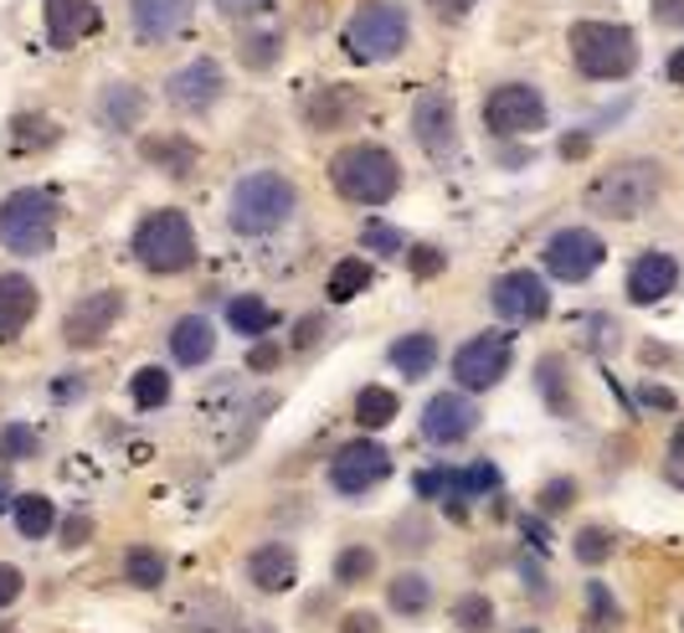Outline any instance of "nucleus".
<instances>
[{
	"label": "nucleus",
	"mask_w": 684,
	"mask_h": 633,
	"mask_svg": "<svg viewBox=\"0 0 684 633\" xmlns=\"http://www.w3.org/2000/svg\"><path fill=\"white\" fill-rule=\"evenodd\" d=\"M659 197H664V166L649 155H633V160H618L602 176H592L587 211L608 217V222H639L643 211H654Z\"/></svg>",
	"instance_id": "f257e3e1"
},
{
	"label": "nucleus",
	"mask_w": 684,
	"mask_h": 633,
	"mask_svg": "<svg viewBox=\"0 0 684 633\" xmlns=\"http://www.w3.org/2000/svg\"><path fill=\"white\" fill-rule=\"evenodd\" d=\"M294 211H298V186L283 170H248L227 197V222L242 238H269V232L294 222Z\"/></svg>",
	"instance_id": "f03ea898"
},
{
	"label": "nucleus",
	"mask_w": 684,
	"mask_h": 633,
	"mask_svg": "<svg viewBox=\"0 0 684 633\" xmlns=\"http://www.w3.org/2000/svg\"><path fill=\"white\" fill-rule=\"evenodd\" d=\"M566 52L571 67L592 83H623L639 67V36L623 21H577L566 31Z\"/></svg>",
	"instance_id": "7ed1b4c3"
},
{
	"label": "nucleus",
	"mask_w": 684,
	"mask_h": 633,
	"mask_svg": "<svg viewBox=\"0 0 684 633\" xmlns=\"http://www.w3.org/2000/svg\"><path fill=\"white\" fill-rule=\"evenodd\" d=\"M329 186H335L345 201H356V207H387V201L402 191V166H397V155H391L387 145L360 139V145H345V150L329 160Z\"/></svg>",
	"instance_id": "20e7f679"
},
{
	"label": "nucleus",
	"mask_w": 684,
	"mask_h": 633,
	"mask_svg": "<svg viewBox=\"0 0 684 633\" xmlns=\"http://www.w3.org/2000/svg\"><path fill=\"white\" fill-rule=\"evenodd\" d=\"M407 42H412L407 0H360L345 21V52H350V62H366V67L402 57Z\"/></svg>",
	"instance_id": "39448f33"
},
{
	"label": "nucleus",
	"mask_w": 684,
	"mask_h": 633,
	"mask_svg": "<svg viewBox=\"0 0 684 633\" xmlns=\"http://www.w3.org/2000/svg\"><path fill=\"white\" fill-rule=\"evenodd\" d=\"M57 242V201L36 191V186H21L0 201V247L15 257H42L52 253Z\"/></svg>",
	"instance_id": "423d86ee"
},
{
	"label": "nucleus",
	"mask_w": 684,
	"mask_h": 633,
	"mask_svg": "<svg viewBox=\"0 0 684 633\" xmlns=\"http://www.w3.org/2000/svg\"><path fill=\"white\" fill-rule=\"evenodd\" d=\"M135 257L149 273H186L196 263V226L180 207L149 211L135 226Z\"/></svg>",
	"instance_id": "0eeeda50"
},
{
	"label": "nucleus",
	"mask_w": 684,
	"mask_h": 633,
	"mask_svg": "<svg viewBox=\"0 0 684 633\" xmlns=\"http://www.w3.org/2000/svg\"><path fill=\"white\" fill-rule=\"evenodd\" d=\"M484 135L490 139H525V135H540L550 119V104L546 93L525 77H509V83H494L484 93Z\"/></svg>",
	"instance_id": "6e6552de"
},
{
	"label": "nucleus",
	"mask_w": 684,
	"mask_h": 633,
	"mask_svg": "<svg viewBox=\"0 0 684 633\" xmlns=\"http://www.w3.org/2000/svg\"><path fill=\"white\" fill-rule=\"evenodd\" d=\"M602 257H608V242L597 238L592 226H561V232H550V242L540 247L546 273L561 278V284H587V278L602 268Z\"/></svg>",
	"instance_id": "1a4fd4ad"
},
{
	"label": "nucleus",
	"mask_w": 684,
	"mask_h": 633,
	"mask_svg": "<svg viewBox=\"0 0 684 633\" xmlns=\"http://www.w3.org/2000/svg\"><path fill=\"white\" fill-rule=\"evenodd\" d=\"M509 361H515L509 335L505 330H484V335H474V340H463L459 346V356H453V381H459L463 392H490V387L505 381Z\"/></svg>",
	"instance_id": "9d476101"
},
{
	"label": "nucleus",
	"mask_w": 684,
	"mask_h": 633,
	"mask_svg": "<svg viewBox=\"0 0 684 633\" xmlns=\"http://www.w3.org/2000/svg\"><path fill=\"white\" fill-rule=\"evenodd\" d=\"M412 139L428 160H448L459 150V104L448 88H422L412 98Z\"/></svg>",
	"instance_id": "9b49d317"
},
{
	"label": "nucleus",
	"mask_w": 684,
	"mask_h": 633,
	"mask_svg": "<svg viewBox=\"0 0 684 633\" xmlns=\"http://www.w3.org/2000/svg\"><path fill=\"white\" fill-rule=\"evenodd\" d=\"M227 98V73L217 57H191L165 77V104H176L180 114H211Z\"/></svg>",
	"instance_id": "f8f14e48"
},
{
	"label": "nucleus",
	"mask_w": 684,
	"mask_h": 633,
	"mask_svg": "<svg viewBox=\"0 0 684 633\" xmlns=\"http://www.w3.org/2000/svg\"><path fill=\"white\" fill-rule=\"evenodd\" d=\"M490 304H494V315L509 319V325H536V319L550 315V288L540 273L515 268V273H499V278H494Z\"/></svg>",
	"instance_id": "ddd939ff"
},
{
	"label": "nucleus",
	"mask_w": 684,
	"mask_h": 633,
	"mask_svg": "<svg viewBox=\"0 0 684 633\" xmlns=\"http://www.w3.org/2000/svg\"><path fill=\"white\" fill-rule=\"evenodd\" d=\"M391 474V453L376 443V437H356V443H345L335 458H329V484L340 489V495H366L376 484Z\"/></svg>",
	"instance_id": "4468645a"
},
{
	"label": "nucleus",
	"mask_w": 684,
	"mask_h": 633,
	"mask_svg": "<svg viewBox=\"0 0 684 633\" xmlns=\"http://www.w3.org/2000/svg\"><path fill=\"white\" fill-rule=\"evenodd\" d=\"M124 315V294L119 288H98V294H88V299H77L73 309H67V319H62V340L73 350H93L104 346L108 330L119 325Z\"/></svg>",
	"instance_id": "2eb2a0df"
},
{
	"label": "nucleus",
	"mask_w": 684,
	"mask_h": 633,
	"mask_svg": "<svg viewBox=\"0 0 684 633\" xmlns=\"http://www.w3.org/2000/svg\"><path fill=\"white\" fill-rule=\"evenodd\" d=\"M124 15H129L135 42L165 46V42H176L180 31H191L196 0H124Z\"/></svg>",
	"instance_id": "dca6fc26"
},
{
	"label": "nucleus",
	"mask_w": 684,
	"mask_h": 633,
	"mask_svg": "<svg viewBox=\"0 0 684 633\" xmlns=\"http://www.w3.org/2000/svg\"><path fill=\"white\" fill-rule=\"evenodd\" d=\"M478 428V408L469 392H438L422 408V437L438 443V449H459L463 437H474Z\"/></svg>",
	"instance_id": "f3484780"
},
{
	"label": "nucleus",
	"mask_w": 684,
	"mask_h": 633,
	"mask_svg": "<svg viewBox=\"0 0 684 633\" xmlns=\"http://www.w3.org/2000/svg\"><path fill=\"white\" fill-rule=\"evenodd\" d=\"M366 114V93L350 88V83H325L304 98V124L314 135H340Z\"/></svg>",
	"instance_id": "a211bd4d"
},
{
	"label": "nucleus",
	"mask_w": 684,
	"mask_h": 633,
	"mask_svg": "<svg viewBox=\"0 0 684 633\" xmlns=\"http://www.w3.org/2000/svg\"><path fill=\"white\" fill-rule=\"evenodd\" d=\"M674 288H680V257L674 253L649 247V253L633 257V268H628V299L633 304H659L670 299Z\"/></svg>",
	"instance_id": "6ab92c4d"
},
{
	"label": "nucleus",
	"mask_w": 684,
	"mask_h": 633,
	"mask_svg": "<svg viewBox=\"0 0 684 633\" xmlns=\"http://www.w3.org/2000/svg\"><path fill=\"white\" fill-rule=\"evenodd\" d=\"M42 27H46V46L67 52L83 36H93L98 27V0H42Z\"/></svg>",
	"instance_id": "aec40b11"
},
{
	"label": "nucleus",
	"mask_w": 684,
	"mask_h": 633,
	"mask_svg": "<svg viewBox=\"0 0 684 633\" xmlns=\"http://www.w3.org/2000/svg\"><path fill=\"white\" fill-rule=\"evenodd\" d=\"M145 114H149V93L139 83H129V77H108L104 88H98V119L114 135H135L139 124H145Z\"/></svg>",
	"instance_id": "412c9836"
},
{
	"label": "nucleus",
	"mask_w": 684,
	"mask_h": 633,
	"mask_svg": "<svg viewBox=\"0 0 684 633\" xmlns=\"http://www.w3.org/2000/svg\"><path fill=\"white\" fill-rule=\"evenodd\" d=\"M283 46H288V31L278 27V21H242L238 31V62H242V73H273L283 62Z\"/></svg>",
	"instance_id": "4be33fe9"
},
{
	"label": "nucleus",
	"mask_w": 684,
	"mask_h": 633,
	"mask_svg": "<svg viewBox=\"0 0 684 633\" xmlns=\"http://www.w3.org/2000/svg\"><path fill=\"white\" fill-rule=\"evenodd\" d=\"M36 284H31L27 273H0V346L6 340H15V335L31 325V315H36Z\"/></svg>",
	"instance_id": "5701e85b"
},
{
	"label": "nucleus",
	"mask_w": 684,
	"mask_h": 633,
	"mask_svg": "<svg viewBox=\"0 0 684 633\" xmlns=\"http://www.w3.org/2000/svg\"><path fill=\"white\" fill-rule=\"evenodd\" d=\"M294 577H298L294 546L269 541V546H257L253 557H248V582H253L257 592H288L294 588Z\"/></svg>",
	"instance_id": "b1692460"
},
{
	"label": "nucleus",
	"mask_w": 684,
	"mask_h": 633,
	"mask_svg": "<svg viewBox=\"0 0 684 633\" xmlns=\"http://www.w3.org/2000/svg\"><path fill=\"white\" fill-rule=\"evenodd\" d=\"M139 155H145L160 176H170V181H191L196 160H201L196 139H186V135H145L139 139Z\"/></svg>",
	"instance_id": "393cba45"
},
{
	"label": "nucleus",
	"mask_w": 684,
	"mask_h": 633,
	"mask_svg": "<svg viewBox=\"0 0 684 633\" xmlns=\"http://www.w3.org/2000/svg\"><path fill=\"white\" fill-rule=\"evenodd\" d=\"M170 356L180 366H207L217 356V330H211L207 315H186L170 325Z\"/></svg>",
	"instance_id": "a878e982"
},
{
	"label": "nucleus",
	"mask_w": 684,
	"mask_h": 633,
	"mask_svg": "<svg viewBox=\"0 0 684 633\" xmlns=\"http://www.w3.org/2000/svg\"><path fill=\"white\" fill-rule=\"evenodd\" d=\"M391 366H397V371H402L407 381L428 377L432 366H438V340H432L428 330H412V335H402V340L391 346Z\"/></svg>",
	"instance_id": "bb28decb"
},
{
	"label": "nucleus",
	"mask_w": 684,
	"mask_h": 633,
	"mask_svg": "<svg viewBox=\"0 0 684 633\" xmlns=\"http://www.w3.org/2000/svg\"><path fill=\"white\" fill-rule=\"evenodd\" d=\"M62 139L57 119H46V114H15L11 119V150L15 155H36V150H52Z\"/></svg>",
	"instance_id": "cd10ccee"
},
{
	"label": "nucleus",
	"mask_w": 684,
	"mask_h": 633,
	"mask_svg": "<svg viewBox=\"0 0 684 633\" xmlns=\"http://www.w3.org/2000/svg\"><path fill=\"white\" fill-rule=\"evenodd\" d=\"M227 325L238 335H269L278 325V309L269 299H257V294H238V299L227 304Z\"/></svg>",
	"instance_id": "c85d7f7f"
},
{
	"label": "nucleus",
	"mask_w": 684,
	"mask_h": 633,
	"mask_svg": "<svg viewBox=\"0 0 684 633\" xmlns=\"http://www.w3.org/2000/svg\"><path fill=\"white\" fill-rule=\"evenodd\" d=\"M387 603L402 613V619H422L432 603V582L422 572H397L391 577V588H387Z\"/></svg>",
	"instance_id": "c756f323"
},
{
	"label": "nucleus",
	"mask_w": 684,
	"mask_h": 633,
	"mask_svg": "<svg viewBox=\"0 0 684 633\" xmlns=\"http://www.w3.org/2000/svg\"><path fill=\"white\" fill-rule=\"evenodd\" d=\"M124 582L139 592H160L165 588V557L155 546H129L124 551Z\"/></svg>",
	"instance_id": "7c9ffc66"
},
{
	"label": "nucleus",
	"mask_w": 684,
	"mask_h": 633,
	"mask_svg": "<svg viewBox=\"0 0 684 633\" xmlns=\"http://www.w3.org/2000/svg\"><path fill=\"white\" fill-rule=\"evenodd\" d=\"M11 515H15V530L27 536V541H42L46 530L57 526V505L46 495H27V499H15L11 505Z\"/></svg>",
	"instance_id": "2f4dec72"
},
{
	"label": "nucleus",
	"mask_w": 684,
	"mask_h": 633,
	"mask_svg": "<svg viewBox=\"0 0 684 633\" xmlns=\"http://www.w3.org/2000/svg\"><path fill=\"white\" fill-rule=\"evenodd\" d=\"M366 284H371V263L366 257H340L335 263V273H329V299L345 304V299H356V294H366Z\"/></svg>",
	"instance_id": "473e14b6"
},
{
	"label": "nucleus",
	"mask_w": 684,
	"mask_h": 633,
	"mask_svg": "<svg viewBox=\"0 0 684 633\" xmlns=\"http://www.w3.org/2000/svg\"><path fill=\"white\" fill-rule=\"evenodd\" d=\"M371 577H376L371 546H340V557H335V582H340V588H366Z\"/></svg>",
	"instance_id": "72a5a7b5"
},
{
	"label": "nucleus",
	"mask_w": 684,
	"mask_h": 633,
	"mask_svg": "<svg viewBox=\"0 0 684 633\" xmlns=\"http://www.w3.org/2000/svg\"><path fill=\"white\" fill-rule=\"evenodd\" d=\"M397 392H387V387H366V392L356 397V422L360 428H387V422H397Z\"/></svg>",
	"instance_id": "f704fd0d"
},
{
	"label": "nucleus",
	"mask_w": 684,
	"mask_h": 633,
	"mask_svg": "<svg viewBox=\"0 0 684 633\" xmlns=\"http://www.w3.org/2000/svg\"><path fill=\"white\" fill-rule=\"evenodd\" d=\"M360 247H366L371 257H402L407 253V232H397L391 222L371 217V222L360 226Z\"/></svg>",
	"instance_id": "c9c22d12"
},
{
	"label": "nucleus",
	"mask_w": 684,
	"mask_h": 633,
	"mask_svg": "<svg viewBox=\"0 0 684 633\" xmlns=\"http://www.w3.org/2000/svg\"><path fill=\"white\" fill-rule=\"evenodd\" d=\"M612 551H618V541H612L608 526H581L577 541H571V557H577L581 567H602Z\"/></svg>",
	"instance_id": "e433bc0d"
},
{
	"label": "nucleus",
	"mask_w": 684,
	"mask_h": 633,
	"mask_svg": "<svg viewBox=\"0 0 684 633\" xmlns=\"http://www.w3.org/2000/svg\"><path fill=\"white\" fill-rule=\"evenodd\" d=\"M453 623H459L463 633H490L494 629V603L484 598V592H463L459 603H453Z\"/></svg>",
	"instance_id": "4c0bfd02"
},
{
	"label": "nucleus",
	"mask_w": 684,
	"mask_h": 633,
	"mask_svg": "<svg viewBox=\"0 0 684 633\" xmlns=\"http://www.w3.org/2000/svg\"><path fill=\"white\" fill-rule=\"evenodd\" d=\"M135 402L145 412H155V408H165L170 402V371H160V366H145V371H135Z\"/></svg>",
	"instance_id": "58836bf2"
},
{
	"label": "nucleus",
	"mask_w": 684,
	"mask_h": 633,
	"mask_svg": "<svg viewBox=\"0 0 684 633\" xmlns=\"http://www.w3.org/2000/svg\"><path fill=\"white\" fill-rule=\"evenodd\" d=\"M36 449H42V443H36V428H31V422H6V428H0V458H6V464L36 458Z\"/></svg>",
	"instance_id": "ea45409f"
},
{
	"label": "nucleus",
	"mask_w": 684,
	"mask_h": 633,
	"mask_svg": "<svg viewBox=\"0 0 684 633\" xmlns=\"http://www.w3.org/2000/svg\"><path fill=\"white\" fill-rule=\"evenodd\" d=\"M587 608H592V633H608L623 623V608H618L608 582H587Z\"/></svg>",
	"instance_id": "a19ab883"
},
{
	"label": "nucleus",
	"mask_w": 684,
	"mask_h": 633,
	"mask_svg": "<svg viewBox=\"0 0 684 633\" xmlns=\"http://www.w3.org/2000/svg\"><path fill=\"white\" fill-rule=\"evenodd\" d=\"M453 489H459V495H494V489H499V468H494L490 458H478V464H469L463 474H453Z\"/></svg>",
	"instance_id": "79ce46f5"
},
{
	"label": "nucleus",
	"mask_w": 684,
	"mask_h": 633,
	"mask_svg": "<svg viewBox=\"0 0 684 633\" xmlns=\"http://www.w3.org/2000/svg\"><path fill=\"white\" fill-rule=\"evenodd\" d=\"M561 371H566V366L556 361V356H546V361L536 366V377H540V397H546V402H550V408H556V412H571V397L561 392Z\"/></svg>",
	"instance_id": "37998d69"
},
{
	"label": "nucleus",
	"mask_w": 684,
	"mask_h": 633,
	"mask_svg": "<svg viewBox=\"0 0 684 633\" xmlns=\"http://www.w3.org/2000/svg\"><path fill=\"white\" fill-rule=\"evenodd\" d=\"M536 505L546 515H561V510H571V505H577V479H546L540 484V495H536Z\"/></svg>",
	"instance_id": "c03bdc74"
},
{
	"label": "nucleus",
	"mask_w": 684,
	"mask_h": 633,
	"mask_svg": "<svg viewBox=\"0 0 684 633\" xmlns=\"http://www.w3.org/2000/svg\"><path fill=\"white\" fill-rule=\"evenodd\" d=\"M407 268H412L417 278H438V273L448 268V257H443V247H428V242H422V247L407 253Z\"/></svg>",
	"instance_id": "a18cd8bd"
},
{
	"label": "nucleus",
	"mask_w": 684,
	"mask_h": 633,
	"mask_svg": "<svg viewBox=\"0 0 684 633\" xmlns=\"http://www.w3.org/2000/svg\"><path fill=\"white\" fill-rule=\"evenodd\" d=\"M211 11L222 21H253V15L269 11V0H211Z\"/></svg>",
	"instance_id": "49530a36"
},
{
	"label": "nucleus",
	"mask_w": 684,
	"mask_h": 633,
	"mask_svg": "<svg viewBox=\"0 0 684 633\" xmlns=\"http://www.w3.org/2000/svg\"><path fill=\"white\" fill-rule=\"evenodd\" d=\"M448 489H453L448 464L443 468H422V474H417V495H422V499H438V495H448Z\"/></svg>",
	"instance_id": "de8ad7c7"
},
{
	"label": "nucleus",
	"mask_w": 684,
	"mask_h": 633,
	"mask_svg": "<svg viewBox=\"0 0 684 633\" xmlns=\"http://www.w3.org/2000/svg\"><path fill=\"white\" fill-rule=\"evenodd\" d=\"M397 541H402V551H428V526H422V515L397 520Z\"/></svg>",
	"instance_id": "09e8293b"
},
{
	"label": "nucleus",
	"mask_w": 684,
	"mask_h": 633,
	"mask_svg": "<svg viewBox=\"0 0 684 633\" xmlns=\"http://www.w3.org/2000/svg\"><path fill=\"white\" fill-rule=\"evenodd\" d=\"M278 361H283V346H278V340H263V346H253V356H248V371H257V377H263V371H273Z\"/></svg>",
	"instance_id": "8fccbe9b"
},
{
	"label": "nucleus",
	"mask_w": 684,
	"mask_h": 633,
	"mask_svg": "<svg viewBox=\"0 0 684 633\" xmlns=\"http://www.w3.org/2000/svg\"><path fill=\"white\" fill-rule=\"evenodd\" d=\"M21 588H27V577L15 572V567H6V561H0V608H11L15 598H21Z\"/></svg>",
	"instance_id": "3c124183"
},
{
	"label": "nucleus",
	"mask_w": 684,
	"mask_h": 633,
	"mask_svg": "<svg viewBox=\"0 0 684 633\" xmlns=\"http://www.w3.org/2000/svg\"><path fill=\"white\" fill-rule=\"evenodd\" d=\"M474 6H478V0H428V11L438 15V21H463Z\"/></svg>",
	"instance_id": "603ef678"
},
{
	"label": "nucleus",
	"mask_w": 684,
	"mask_h": 633,
	"mask_svg": "<svg viewBox=\"0 0 684 633\" xmlns=\"http://www.w3.org/2000/svg\"><path fill=\"white\" fill-rule=\"evenodd\" d=\"M659 27H684V0H649Z\"/></svg>",
	"instance_id": "864d4df0"
},
{
	"label": "nucleus",
	"mask_w": 684,
	"mask_h": 633,
	"mask_svg": "<svg viewBox=\"0 0 684 633\" xmlns=\"http://www.w3.org/2000/svg\"><path fill=\"white\" fill-rule=\"evenodd\" d=\"M319 335H325V319H319V315L298 319V325H294V350H309L314 340H319Z\"/></svg>",
	"instance_id": "5fc2aeb1"
},
{
	"label": "nucleus",
	"mask_w": 684,
	"mask_h": 633,
	"mask_svg": "<svg viewBox=\"0 0 684 633\" xmlns=\"http://www.w3.org/2000/svg\"><path fill=\"white\" fill-rule=\"evenodd\" d=\"M88 536H93V520H88V515H73V520L62 526V546H73V551L88 541Z\"/></svg>",
	"instance_id": "6e6d98bb"
},
{
	"label": "nucleus",
	"mask_w": 684,
	"mask_h": 633,
	"mask_svg": "<svg viewBox=\"0 0 684 633\" xmlns=\"http://www.w3.org/2000/svg\"><path fill=\"white\" fill-rule=\"evenodd\" d=\"M340 633H381V619L376 613H345Z\"/></svg>",
	"instance_id": "4d7b16f0"
},
{
	"label": "nucleus",
	"mask_w": 684,
	"mask_h": 633,
	"mask_svg": "<svg viewBox=\"0 0 684 633\" xmlns=\"http://www.w3.org/2000/svg\"><path fill=\"white\" fill-rule=\"evenodd\" d=\"M587 150H592V135H587V129H577V135L561 139V160H581Z\"/></svg>",
	"instance_id": "13d9d810"
},
{
	"label": "nucleus",
	"mask_w": 684,
	"mask_h": 633,
	"mask_svg": "<svg viewBox=\"0 0 684 633\" xmlns=\"http://www.w3.org/2000/svg\"><path fill=\"white\" fill-rule=\"evenodd\" d=\"M664 479H670L674 489H684V449L670 453V464H664Z\"/></svg>",
	"instance_id": "bf43d9fd"
},
{
	"label": "nucleus",
	"mask_w": 684,
	"mask_h": 633,
	"mask_svg": "<svg viewBox=\"0 0 684 633\" xmlns=\"http://www.w3.org/2000/svg\"><path fill=\"white\" fill-rule=\"evenodd\" d=\"M52 397H57V402H67V397H83V377H57Z\"/></svg>",
	"instance_id": "052dcab7"
},
{
	"label": "nucleus",
	"mask_w": 684,
	"mask_h": 633,
	"mask_svg": "<svg viewBox=\"0 0 684 633\" xmlns=\"http://www.w3.org/2000/svg\"><path fill=\"white\" fill-rule=\"evenodd\" d=\"M643 402H649V408H659V412H674V397L664 392V387H643Z\"/></svg>",
	"instance_id": "680f3d73"
},
{
	"label": "nucleus",
	"mask_w": 684,
	"mask_h": 633,
	"mask_svg": "<svg viewBox=\"0 0 684 633\" xmlns=\"http://www.w3.org/2000/svg\"><path fill=\"white\" fill-rule=\"evenodd\" d=\"M664 77L684 88V46H680V52H670V62H664Z\"/></svg>",
	"instance_id": "e2e57ef3"
},
{
	"label": "nucleus",
	"mask_w": 684,
	"mask_h": 633,
	"mask_svg": "<svg viewBox=\"0 0 684 633\" xmlns=\"http://www.w3.org/2000/svg\"><path fill=\"white\" fill-rule=\"evenodd\" d=\"M525 541H536V546H540V551H546V546H550L546 526H540V520H530V515H525Z\"/></svg>",
	"instance_id": "0e129e2a"
},
{
	"label": "nucleus",
	"mask_w": 684,
	"mask_h": 633,
	"mask_svg": "<svg viewBox=\"0 0 684 633\" xmlns=\"http://www.w3.org/2000/svg\"><path fill=\"white\" fill-rule=\"evenodd\" d=\"M15 505V495H11V474H0V515L11 510Z\"/></svg>",
	"instance_id": "69168bd1"
},
{
	"label": "nucleus",
	"mask_w": 684,
	"mask_h": 633,
	"mask_svg": "<svg viewBox=\"0 0 684 633\" xmlns=\"http://www.w3.org/2000/svg\"><path fill=\"white\" fill-rule=\"evenodd\" d=\"M0 633H11V629H6V623H0Z\"/></svg>",
	"instance_id": "338daca9"
}]
</instances>
